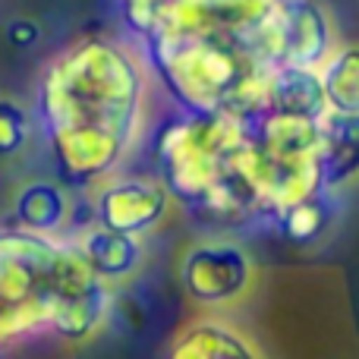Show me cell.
Here are the masks:
<instances>
[{"label": "cell", "instance_id": "obj_1", "mask_svg": "<svg viewBox=\"0 0 359 359\" xmlns=\"http://www.w3.org/2000/svg\"><path fill=\"white\" fill-rule=\"evenodd\" d=\"M151 73L139 48L82 35L50 54L35 86V123L50 149L57 183L98 186L142 139Z\"/></svg>", "mask_w": 359, "mask_h": 359}, {"label": "cell", "instance_id": "obj_2", "mask_svg": "<svg viewBox=\"0 0 359 359\" xmlns=\"http://www.w3.org/2000/svg\"><path fill=\"white\" fill-rule=\"evenodd\" d=\"M151 158L158 183L198 221L211 227L262 221L246 120L177 111L155 130Z\"/></svg>", "mask_w": 359, "mask_h": 359}, {"label": "cell", "instance_id": "obj_3", "mask_svg": "<svg viewBox=\"0 0 359 359\" xmlns=\"http://www.w3.org/2000/svg\"><path fill=\"white\" fill-rule=\"evenodd\" d=\"M149 73L183 114H230L255 120L274 67L246 38L145 35L139 38Z\"/></svg>", "mask_w": 359, "mask_h": 359}, {"label": "cell", "instance_id": "obj_4", "mask_svg": "<svg viewBox=\"0 0 359 359\" xmlns=\"http://www.w3.org/2000/svg\"><path fill=\"white\" fill-rule=\"evenodd\" d=\"M252 186L262 221L325 192L322 123L284 114H259L249 120Z\"/></svg>", "mask_w": 359, "mask_h": 359}, {"label": "cell", "instance_id": "obj_5", "mask_svg": "<svg viewBox=\"0 0 359 359\" xmlns=\"http://www.w3.org/2000/svg\"><path fill=\"white\" fill-rule=\"evenodd\" d=\"M67 240L0 227V344L48 331Z\"/></svg>", "mask_w": 359, "mask_h": 359}, {"label": "cell", "instance_id": "obj_6", "mask_svg": "<svg viewBox=\"0 0 359 359\" xmlns=\"http://www.w3.org/2000/svg\"><path fill=\"white\" fill-rule=\"evenodd\" d=\"M111 303H114L111 284H104L86 265L79 249L73 243H67L60 278H57V287H54L48 328L57 331L60 337H67V341H86V337H92L107 322Z\"/></svg>", "mask_w": 359, "mask_h": 359}, {"label": "cell", "instance_id": "obj_7", "mask_svg": "<svg viewBox=\"0 0 359 359\" xmlns=\"http://www.w3.org/2000/svg\"><path fill=\"white\" fill-rule=\"evenodd\" d=\"M255 262L236 240H202L180 259V284L196 303H233L252 287Z\"/></svg>", "mask_w": 359, "mask_h": 359}, {"label": "cell", "instance_id": "obj_8", "mask_svg": "<svg viewBox=\"0 0 359 359\" xmlns=\"http://www.w3.org/2000/svg\"><path fill=\"white\" fill-rule=\"evenodd\" d=\"M170 202L158 177H107L104 183H98L95 189V224L114 233H126V236H139L155 230L158 224L168 217Z\"/></svg>", "mask_w": 359, "mask_h": 359}, {"label": "cell", "instance_id": "obj_9", "mask_svg": "<svg viewBox=\"0 0 359 359\" xmlns=\"http://www.w3.org/2000/svg\"><path fill=\"white\" fill-rule=\"evenodd\" d=\"M337 50L334 22L318 0H280L278 54L280 67L322 69Z\"/></svg>", "mask_w": 359, "mask_h": 359}, {"label": "cell", "instance_id": "obj_10", "mask_svg": "<svg viewBox=\"0 0 359 359\" xmlns=\"http://www.w3.org/2000/svg\"><path fill=\"white\" fill-rule=\"evenodd\" d=\"M262 114H284V117H303L322 123L331 111L325 104L318 69H297V67L274 69L265 88Z\"/></svg>", "mask_w": 359, "mask_h": 359}, {"label": "cell", "instance_id": "obj_11", "mask_svg": "<svg viewBox=\"0 0 359 359\" xmlns=\"http://www.w3.org/2000/svg\"><path fill=\"white\" fill-rule=\"evenodd\" d=\"M13 227L29 230V233L57 236L73 221V198L67 186L57 180H32L16 192L13 202Z\"/></svg>", "mask_w": 359, "mask_h": 359}, {"label": "cell", "instance_id": "obj_12", "mask_svg": "<svg viewBox=\"0 0 359 359\" xmlns=\"http://www.w3.org/2000/svg\"><path fill=\"white\" fill-rule=\"evenodd\" d=\"M73 246L79 249V255L86 259V265L98 274L104 284L123 280L130 274L139 271L142 265V240L126 233H114L98 224H88L79 236L73 240Z\"/></svg>", "mask_w": 359, "mask_h": 359}, {"label": "cell", "instance_id": "obj_13", "mask_svg": "<svg viewBox=\"0 0 359 359\" xmlns=\"http://www.w3.org/2000/svg\"><path fill=\"white\" fill-rule=\"evenodd\" d=\"M168 359H262V353L243 331L224 322H198L174 337Z\"/></svg>", "mask_w": 359, "mask_h": 359}, {"label": "cell", "instance_id": "obj_14", "mask_svg": "<svg viewBox=\"0 0 359 359\" xmlns=\"http://www.w3.org/2000/svg\"><path fill=\"white\" fill-rule=\"evenodd\" d=\"M359 117H341L328 114L322 120V170H325V192H341L350 183L359 161Z\"/></svg>", "mask_w": 359, "mask_h": 359}, {"label": "cell", "instance_id": "obj_15", "mask_svg": "<svg viewBox=\"0 0 359 359\" xmlns=\"http://www.w3.org/2000/svg\"><path fill=\"white\" fill-rule=\"evenodd\" d=\"M325 104L331 114L359 117V54L356 48H337L318 69Z\"/></svg>", "mask_w": 359, "mask_h": 359}, {"label": "cell", "instance_id": "obj_16", "mask_svg": "<svg viewBox=\"0 0 359 359\" xmlns=\"http://www.w3.org/2000/svg\"><path fill=\"white\" fill-rule=\"evenodd\" d=\"M337 215V202H334V192H322V196H312L306 202L293 205V208L280 211L274 217V227L280 230V236L297 246H306V243H316L325 230L334 224Z\"/></svg>", "mask_w": 359, "mask_h": 359}, {"label": "cell", "instance_id": "obj_17", "mask_svg": "<svg viewBox=\"0 0 359 359\" xmlns=\"http://www.w3.org/2000/svg\"><path fill=\"white\" fill-rule=\"evenodd\" d=\"M35 133V120L19 101L0 98V158H16L25 151Z\"/></svg>", "mask_w": 359, "mask_h": 359}, {"label": "cell", "instance_id": "obj_18", "mask_svg": "<svg viewBox=\"0 0 359 359\" xmlns=\"http://www.w3.org/2000/svg\"><path fill=\"white\" fill-rule=\"evenodd\" d=\"M164 4H168V0H117L120 16H123L126 29L136 35V41L149 32L151 19L158 16V10H161Z\"/></svg>", "mask_w": 359, "mask_h": 359}, {"label": "cell", "instance_id": "obj_19", "mask_svg": "<svg viewBox=\"0 0 359 359\" xmlns=\"http://www.w3.org/2000/svg\"><path fill=\"white\" fill-rule=\"evenodd\" d=\"M38 38H41V29H38V22H32V19H13V22L6 25V41L19 50L32 48Z\"/></svg>", "mask_w": 359, "mask_h": 359}]
</instances>
